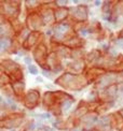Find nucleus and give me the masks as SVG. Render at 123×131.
Returning a JSON list of instances; mask_svg holds the SVG:
<instances>
[{
  "mask_svg": "<svg viewBox=\"0 0 123 131\" xmlns=\"http://www.w3.org/2000/svg\"><path fill=\"white\" fill-rule=\"evenodd\" d=\"M0 43H1V51H4L7 47H9V40L2 39Z\"/></svg>",
  "mask_w": 123,
  "mask_h": 131,
  "instance_id": "nucleus-1",
  "label": "nucleus"
},
{
  "mask_svg": "<svg viewBox=\"0 0 123 131\" xmlns=\"http://www.w3.org/2000/svg\"><path fill=\"white\" fill-rule=\"evenodd\" d=\"M29 71L32 74H37L38 73V69L35 67V66H29Z\"/></svg>",
  "mask_w": 123,
  "mask_h": 131,
  "instance_id": "nucleus-2",
  "label": "nucleus"
},
{
  "mask_svg": "<svg viewBox=\"0 0 123 131\" xmlns=\"http://www.w3.org/2000/svg\"><path fill=\"white\" fill-rule=\"evenodd\" d=\"M117 44H118L119 46H121V47L123 48V39H122V40H118V41H117Z\"/></svg>",
  "mask_w": 123,
  "mask_h": 131,
  "instance_id": "nucleus-3",
  "label": "nucleus"
},
{
  "mask_svg": "<svg viewBox=\"0 0 123 131\" xmlns=\"http://www.w3.org/2000/svg\"><path fill=\"white\" fill-rule=\"evenodd\" d=\"M25 62L29 63V62H30V59H29V58H25Z\"/></svg>",
  "mask_w": 123,
  "mask_h": 131,
  "instance_id": "nucleus-4",
  "label": "nucleus"
},
{
  "mask_svg": "<svg viewBox=\"0 0 123 131\" xmlns=\"http://www.w3.org/2000/svg\"><path fill=\"white\" fill-rule=\"evenodd\" d=\"M95 4H96V7H98V5L100 4V1H95Z\"/></svg>",
  "mask_w": 123,
  "mask_h": 131,
  "instance_id": "nucleus-5",
  "label": "nucleus"
}]
</instances>
